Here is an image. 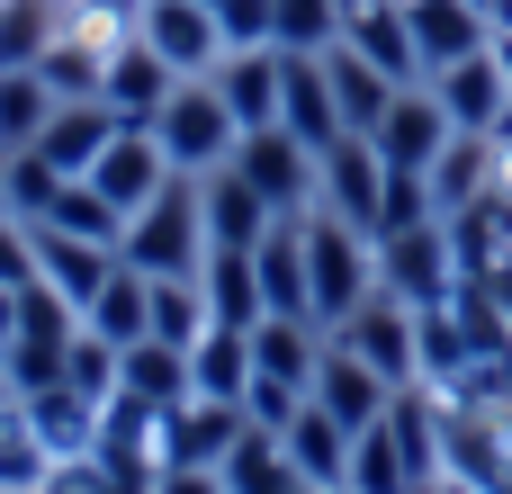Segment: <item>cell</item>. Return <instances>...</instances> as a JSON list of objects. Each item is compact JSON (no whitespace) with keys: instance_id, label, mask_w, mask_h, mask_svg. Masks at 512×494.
<instances>
[{"instance_id":"1","label":"cell","mask_w":512,"mask_h":494,"mask_svg":"<svg viewBox=\"0 0 512 494\" xmlns=\"http://www.w3.org/2000/svg\"><path fill=\"white\" fill-rule=\"evenodd\" d=\"M207 207H198V180L180 171L162 198H144L135 216H126V243H117V261L126 270H144V279H198L207 270Z\"/></svg>"},{"instance_id":"2","label":"cell","mask_w":512,"mask_h":494,"mask_svg":"<svg viewBox=\"0 0 512 494\" xmlns=\"http://www.w3.org/2000/svg\"><path fill=\"white\" fill-rule=\"evenodd\" d=\"M306 288H315V324L333 333L342 315H360L378 297V234L306 207Z\"/></svg>"},{"instance_id":"3","label":"cell","mask_w":512,"mask_h":494,"mask_svg":"<svg viewBox=\"0 0 512 494\" xmlns=\"http://www.w3.org/2000/svg\"><path fill=\"white\" fill-rule=\"evenodd\" d=\"M153 144H162V153H171V171H189V180H207V171H225V162H234L243 126H234V108H225L216 72H198V81H180V90L162 99Z\"/></svg>"},{"instance_id":"4","label":"cell","mask_w":512,"mask_h":494,"mask_svg":"<svg viewBox=\"0 0 512 494\" xmlns=\"http://www.w3.org/2000/svg\"><path fill=\"white\" fill-rule=\"evenodd\" d=\"M378 288L405 297V306H441V297H459V243H450V216H423V225L378 234Z\"/></svg>"},{"instance_id":"5","label":"cell","mask_w":512,"mask_h":494,"mask_svg":"<svg viewBox=\"0 0 512 494\" xmlns=\"http://www.w3.org/2000/svg\"><path fill=\"white\" fill-rule=\"evenodd\" d=\"M315 207L342 216V225H360V234H378V216H387V162H378L369 135H342V144L315 153Z\"/></svg>"},{"instance_id":"6","label":"cell","mask_w":512,"mask_h":494,"mask_svg":"<svg viewBox=\"0 0 512 494\" xmlns=\"http://www.w3.org/2000/svg\"><path fill=\"white\" fill-rule=\"evenodd\" d=\"M234 171H243L279 216H306V207H315V144H297L288 126H252V135L234 144Z\"/></svg>"},{"instance_id":"7","label":"cell","mask_w":512,"mask_h":494,"mask_svg":"<svg viewBox=\"0 0 512 494\" xmlns=\"http://www.w3.org/2000/svg\"><path fill=\"white\" fill-rule=\"evenodd\" d=\"M135 36H144L180 81H198V72L225 63V27H216L207 0H144V9H135Z\"/></svg>"},{"instance_id":"8","label":"cell","mask_w":512,"mask_h":494,"mask_svg":"<svg viewBox=\"0 0 512 494\" xmlns=\"http://www.w3.org/2000/svg\"><path fill=\"white\" fill-rule=\"evenodd\" d=\"M81 180H90L117 216H135V207H144V198H162L180 171H171V153L153 144V126H117V135H108V153H99Z\"/></svg>"},{"instance_id":"9","label":"cell","mask_w":512,"mask_h":494,"mask_svg":"<svg viewBox=\"0 0 512 494\" xmlns=\"http://www.w3.org/2000/svg\"><path fill=\"white\" fill-rule=\"evenodd\" d=\"M333 342H342V351H360L387 387H423V369H414V306H405V297H387V288H378L360 315H342V324H333Z\"/></svg>"},{"instance_id":"10","label":"cell","mask_w":512,"mask_h":494,"mask_svg":"<svg viewBox=\"0 0 512 494\" xmlns=\"http://www.w3.org/2000/svg\"><path fill=\"white\" fill-rule=\"evenodd\" d=\"M243 432H252V423H243V405L180 396V405L162 414V432H153V459H162V468H225V450H234Z\"/></svg>"},{"instance_id":"11","label":"cell","mask_w":512,"mask_h":494,"mask_svg":"<svg viewBox=\"0 0 512 494\" xmlns=\"http://www.w3.org/2000/svg\"><path fill=\"white\" fill-rule=\"evenodd\" d=\"M450 135H459V126H450V108L432 99V81H405L396 108H387V126H378L369 144H378L387 171H432V162L450 153Z\"/></svg>"},{"instance_id":"12","label":"cell","mask_w":512,"mask_h":494,"mask_svg":"<svg viewBox=\"0 0 512 494\" xmlns=\"http://www.w3.org/2000/svg\"><path fill=\"white\" fill-rule=\"evenodd\" d=\"M171 90H180V72H171V63H162V54H153V45H144V36L126 27V36L108 45V72H99V99H108V108H117L126 126H153Z\"/></svg>"},{"instance_id":"13","label":"cell","mask_w":512,"mask_h":494,"mask_svg":"<svg viewBox=\"0 0 512 494\" xmlns=\"http://www.w3.org/2000/svg\"><path fill=\"white\" fill-rule=\"evenodd\" d=\"M315 405L342 423V432H369V423H387V405H396V387L360 360V351H342L333 333H324V360H315Z\"/></svg>"},{"instance_id":"14","label":"cell","mask_w":512,"mask_h":494,"mask_svg":"<svg viewBox=\"0 0 512 494\" xmlns=\"http://www.w3.org/2000/svg\"><path fill=\"white\" fill-rule=\"evenodd\" d=\"M405 27H414V54H423V81L495 45V18L477 0H405Z\"/></svg>"},{"instance_id":"15","label":"cell","mask_w":512,"mask_h":494,"mask_svg":"<svg viewBox=\"0 0 512 494\" xmlns=\"http://www.w3.org/2000/svg\"><path fill=\"white\" fill-rule=\"evenodd\" d=\"M432 99L450 108V126L459 135H495L512 108V81H504V54L486 45V54H468V63H450V72H432Z\"/></svg>"},{"instance_id":"16","label":"cell","mask_w":512,"mask_h":494,"mask_svg":"<svg viewBox=\"0 0 512 494\" xmlns=\"http://www.w3.org/2000/svg\"><path fill=\"white\" fill-rule=\"evenodd\" d=\"M288 72H279V126L297 135V144H342L351 126H342V99H333V81H324V54H279Z\"/></svg>"},{"instance_id":"17","label":"cell","mask_w":512,"mask_h":494,"mask_svg":"<svg viewBox=\"0 0 512 494\" xmlns=\"http://www.w3.org/2000/svg\"><path fill=\"white\" fill-rule=\"evenodd\" d=\"M198 207H207V243H216V252H252V243L279 225V207H270V198H261L234 162L198 180Z\"/></svg>"},{"instance_id":"18","label":"cell","mask_w":512,"mask_h":494,"mask_svg":"<svg viewBox=\"0 0 512 494\" xmlns=\"http://www.w3.org/2000/svg\"><path fill=\"white\" fill-rule=\"evenodd\" d=\"M117 126H126V117H117L108 99H63V108L45 117V135H36L27 153H45V162H54L63 180H81V171H90V162L108 153V135H117Z\"/></svg>"},{"instance_id":"19","label":"cell","mask_w":512,"mask_h":494,"mask_svg":"<svg viewBox=\"0 0 512 494\" xmlns=\"http://www.w3.org/2000/svg\"><path fill=\"white\" fill-rule=\"evenodd\" d=\"M27 225H36V216H27ZM108 270H117L108 243H81V234H63V225H36V279H45L63 306H90V297L108 288Z\"/></svg>"},{"instance_id":"20","label":"cell","mask_w":512,"mask_h":494,"mask_svg":"<svg viewBox=\"0 0 512 494\" xmlns=\"http://www.w3.org/2000/svg\"><path fill=\"white\" fill-rule=\"evenodd\" d=\"M351 441H360V432H342V423H333V414H324L315 396H306V405H297V423L279 432V450H288V468H297V477H306L315 494L351 486Z\"/></svg>"},{"instance_id":"21","label":"cell","mask_w":512,"mask_h":494,"mask_svg":"<svg viewBox=\"0 0 512 494\" xmlns=\"http://www.w3.org/2000/svg\"><path fill=\"white\" fill-rule=\"evenodd\" d=\"M18 405H27V423L45 432L54 459H90V450H99V414H108V396H81L72 378H54V387H36V396H18Z\"/></svg>"},{"instance_id":"22","label":"cell","mask_w":512,"mask_h":494,"mask_svg":"<svg viewBox=\"0 0 512 494\" xmlns=\"http://www.w3.org/2000/svg\"><path fill=\"white\" fill-rule=\"evenodd\" d=\"M342 45H351V54H369L387 81H423V54H414L405 0H351V18H342Z\"/></svg>"},{"instance_id":"23","label":"cell","mask_w":512,"mask_h":494,"mask_svg":"<svg viewBox=\"0 0 512 494\" xmlns=\"http://www.w3.org/2000/svg\"><path fill=\"white\" fill-rule=\"evenodd\" d=\"M279 45H234L225 63H216V90H225V108H234V126L252 135V126H279Z\"/></svg>"},{"instance_id":"24","label":"cell","mask_w":512,"mask_h":494,"mask_svg":"<svg viewBox=\"0 0 512 494\" xmlns=\"http://www.w3.org/2000/svg\"><path fill=\"white\" fill-rule=\"evenodd\" d=\"M324 81H333V99H342V126H351V135H378V126H387V108H396V90H405V81H387V72H378L369 54H351V45H333V54H324Z\"/></svg>"},{"instance_id":"25","label":"cell","mask_w":512,"mask_h":494,"mask_svg":"<svg viewBox=\"0 0 512 494\" xmlns=\"http://www.w3.org/2000/svg\"><path fill=\"white\" fill-rule=\"evenodd\" d=\"M423 180H432V207L459 216L468 198H486V189L504 180V144H495V135H450V153H441Z\"/></svg>"},{"instance_id":"26","label":"cell","mask_w":512,"mask_h":494,"mask_svg":"<svg viewBox=\"0 0 512 494\" xmlns=\"http://www.w3.org/2000/svg\"><path fill=\"white\" fill-rule=\"evenodd\" d=\"M243 387H252V333H234V324H207V333L189 342V396L243 405Z\"/></svg>"},{"instance_id":"27","label":"cell","mask_w":512,"mask_h":494,"mask_svg":"<svg viewBox=\"0 0 512 494\" xmlns=\"http://www.w3.org/2000/svg\"><path fill=\"white\" fill-rule=\"evenodd\" d=\"M468 360H477V342H468L459 306H450V297H441V306H414V369H423V387H459Z\"/></svg>"},{"instance_id":"28","label":"cell","mask_w":512,"mask_h":494,"mask_svg":"<svg viewBox=\"0 0 512 494\" xmlns=\"http://www.w3.org/2000/svg\"><path fill=\"white\" fill-rule=\"evenodd\" d=\"M117 396L171 414V405L189 396V351H171V342H126V351H117Z\"/></svg>"},{"instance_id":"29","label":"cell","mask_w":512,"mask_h":494,"mask_svg":"<svg viewBox=\"0 0 512 494\" xmlns=\"http://www.w3.org/2000/svg\"><path fill=\"white\" fill-rule=\"evenodd\" d=\"M198 288H207V315L234 324V333H252V324L270 315V306H261V270H252V252H207Z\"/></svg>"},{"instance_id":"30","label":"cell","mask_w":512,"mask_h":494,"mask_svg":"<svg viewBox=\"0 0 512 494\" xmlns=\"http://www.w3.org/2000/svg\"><path fill=\"white\" fill-rule=\"evenodd\" d=\"M144 315H153V279H144V270H126V261H117V270H108V288L81 306V324H90L99 342H117V351H126V342H144Z\"/></svg>"},{"instance_id":"31","label":"cell","mask_w":512,"mask_h":494,"mask_svg":"<svg viewBox=\"0 0 512 494\" xmlns=\"http://www.w3.org/2000/svg\"><path fill=\"white\" fill-rule=\"evenodd\" d=\"M63 99L45 90V72L36 63H0V153H27L36 135H45V117H54Z\"/></svg>"},{"instance_id":"32","label":"cell","mask_w":512,"mask_h":494,"mask_svg":"<svg viewBox=\"0 0 512 494\" xmlns=\"http://www.w3.org/2000/svg\"><path fill=\"white\" fill-rule=\"evenodd\" d=\"M225 494H315L297 468H288V450H279V432H243L234 450H225Z\"/></svg>"},{"instance_id":"33","label":"cell","mask_w":512,"mask_h":494,"mask_svg":"<svg viewBox=\"0 0 512 494\" xmlns=\"http://www.w3.org/2000/svg\"><path fill=\"white\" fill-rule=\"evenodd\" d=\"M414 486H432V477L405 459L396 423H369V432L351 441V494H414Z\"/></svg>"},{"instance_id":"34","label":"cell","mask_w":512,"mask_h":494,"mask_svg":"<svg viewBox=\"0 0 512 494\" xmlns=\"http://www.w3.org/2000/svg\"><path fill=\"white\" fill-rule=\"evenodd\" d=\"M351 0H270V45L279 54H333Z\"/></svg>"},{"instance_id":"35","label":"cell","mask_w":512,"mask_h":494,"mask_svg":"<svg viewBox=\"0 0 512 494\" xmlns=\"http://www.w3.org/2000/svg\"><path fill=\"white\" fill-rule=\"evenodd\" d=\"M45 468H54L45 432L27 423L18 396H0V486H9V494H36V486H45Z\"/></svg>"},{"instance_id":"36","label":"cell","mask_w":512,"mask_h":494,"mask_svg":"<svg viewBox=\"0 0 512 494\" xmlns=\"http://www.w3.org/2000/svg\"><path fill=\"white\" fill-rule=\"evenodd\" d=\"M207 324H216V315H207V288H198V279H153V315H144V342H171V351H189Z\"/></svg>"},{"instance_id":"37","label":"cell","mask_w":512,"mask_h":494,"mask_svg":"<svg viewBox=\"0 0 512 494\" xmlns=\"http://www.w3.org/2000/svg\"><path fill=\"white\" fill-rule=\"evenodd\" d=\"M36 225H63V234H81V243H108V252L126 243V216H117V207H108L90 180H63V198H54Z\"/></svg>"},{"instance_id":"38","label":"cell","mask_w":512,"mask_h":494,"mask_svg":"<svg viewBox=\"0 0 512 494\" xmlns=\"http://www.w3.org/2000/svg\"><path fill=\"white\" fill-rule=\"evenodd\" d=\"M63 27V0H0V63H36Z\"/></svg>"},{"instance_id":"39","label":"cell","mask_w":512,"mask_h":494,"mask_svg":"<svg viewBox=\"0 0 512 494\" xmlns=\"http://www.w3.org/2000/svg\"><path fill=\"white\" fill-rule=\"evenodd\" d=\"M297 405H306V387H297V378L252 369V387H243V423H252V432H288V423H297Z\"/></svg>"},{"instance_id":"40","label":"cell","mask_w":512,"mask_h":494,"mask_svg":"<svg viewBox=\"0 0 512 494\" xmlns=\"http://www.w3.org/2000/svg\"><path fill=\"white\" fill-rule=\"evenodd\" d=\"M63 198V171L45 153H9V216H45Z\"/></svg>"},{"instance_id":"41","label":"cell","mask_w":512,"mask_h":494,"mask_svg":"<svg viewBox=\"0 0 512 494\" xmlns=\"http://www.w3.org/2000/svg\"><path fill=\"white\" fill-rule=\"evenodd\" d=\"M423 216H441V207H432V180H423V171H387V216H378V234L423 225Z\"/></svg>"},{"instance_id":"42","label":"cell","mask_w":512,"mask_h":494,"mask_svg":"<svg viewBox=\"0 0 512 494\" xmlns=\"http://www.w3.org/2000/svg\"><path fill=\"white\" fill-rule=\"evenodd\" d=\"M0 288H36V225L0 216Z\"/></svg>"},{"instance_id":"43","label":"cell","mask_w":512,"mask_h":494,"mask_svg":"<svg viewBox=\"0 0 512 494\" xmlns=\"http://www.w3.org/2000/svg\"><path fill=\"white\" fill-rule=\"evenodd\" d=\"M36 494H117V477H108L99 459H54V468H45V486H36Z\"/></svg>"},{"instance_id":"44","label":"cell","mask_w":512,"mask_h":494,"mask_svg":"<svg viewBox=\"0 0 512 494\" xmlns=\"http://www.w3.org/2000/svg\"><path fill=\"white\" fill-rule=\"evenodd\" d=\"M153 494H225V477H216V468H162Z\"/></svg>"},{"instance_id":"45","label":"cell","mask_w":512,"mask_h":494,"mask_svg":"<svg viewBox=\"0 0 512 494\" xmlns=\"http://www.w3.org/2000/svg\"><path fill=\"white\" fill-rule=\"evenodd\" d=\"M477 288L495 297V315L512 324V252H504V261H486V270H477Z\"/></svg>"},{"instance_id":"46","label":"cell","mask_w":512,"mask_h":494,"mask_svg":"<svg viewBox=\"0 0 512 494\" xmlns=\"http://www.w3.org/2000/svg\"><path fill=\"white\" fill-rule=\"evenodd\" d=\"M72 9H90V18H117V27H135V9H144V0H72Z\"/></svg>"},{"instance_id":"47","label":"cell","mask_w":512,"mask_h":494,"mask_svg":"<svg viewBox=\"0 0 512 494\" xmlns=\"http://www.w3.org/2000/svg\"><path fill=\"white\" fill-rule=\"evenodd\" d=\"M9 333H18V288H0V351H9Z\"/></svg>"},{"instance_id":"48","label":"cell","mask_w":512,"mask_h":494,"mask_svg":"<svg viewBox=\"0 0 512 494\" xmlns=\"http://www.w3.org/2000/svg\"><path fill=\"white\" fill-rule=\"evenodd\" d=\"M0 216H9V153H0Z\"/></svg>"},{"instance_id":"49","label":"cell","mask_w":512,"mask_h":494,"mask_svg":"<svg viewBox=\"0 0 512 494\" xmlns=\"http://www.w3.org/2000/svg\"><path fill=\"white\" fill-rule=\"evenodd\" d=\"M333 494H351V486H333Z\"/></svg>"},{"instance_id":"50","label":"cell","mask_w":512,"mask_h":494,"mask_svg":"<svg viewBox=\"0 0 512 494\" xmlns=\"http://www.w3.org/2000/svg\"><path fill=\"white\" fill-rule=\"evenodd\" d=\"M477 9H486V0H477Z\"/></svg>"},{"instance_id":"51","label":"cell","mask_w":512,"mask_h":494,"mask_svg":"<svg viewBox=\"0 0 512 494\" xmlns=\"http://www.w3.org/2000/svg\"><path fill=\"white\" fill-rule=\"evenodd\" d=\"M0 494H9V486H0Z\"/></svg>"}]
</instances>
